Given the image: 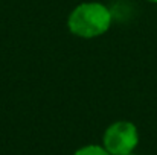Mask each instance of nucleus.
Here are the masks:
<instances>
[{
	"mask_svg": "<svg viewBox=\"0 0 157 155\" xmlns=\"http://www.w3.org/2000/svg\"><path fill=\"white\" fill-rule=\"evenodd\" d=\"M139 145V129L130 120H116L107 126L102 146L111 155L131 154Z\"/></svg>",
	"mask_w": 157,
	"mask_h": 155,
	"instance_id": "obj_2",
	"label": "nucleus"
},
{
	"mask_svg": "<svg viewBox=\"0 0 157 155\" xmlns=\"http://www.w3.org/2000/svg\"><path fill=\"white\" fill-rule=\"evenodd\" d=\"M124 155H136L134 152H131V154H124Z\"/></svg>",
	"mask_w": 157,
	"mask_h": 155,
	"instance_id": "obj_5",
	"label": "nucleus"
},
{
	"mask_svg": "<svg viewBox=\"0 0 157 155\" xmlns=\"http://www.w3.org/2000/svg\"><path fill=\"white\" fill-rule=\"evenodd\" d=\"M73 155H111L102 145H86L76 149Z\"/></svg>",
	"mask_w": 157,
	"mask_h": 155,
	"instance_id": "obj_3",
	"label": "nucleus"
},
{
	"mask_svg": "<svg viewBox=\"0 0 157 155\" xmlns=\"http://www.w3.org/2000/svg\"><path fill=\"white\" fill-rule=\"evenodd\" d=\"M148 3H154V5H157V0H147Z\"/></svg>",
	"mask_w": 157,
	"mask_h": 155,
	"instance_id": "obj_4",
	"label": "nucleus"
},
{
	"mask_svg": "<svg viewBox=\"0 0 157 155\" xmlns=\"http://www.w3.org/2000/svg\"><path fill=\"white\" fill-rule=\"evenodd\" d=\"M113 23L110 8L101 2H82L76 5L67 17V29L82 40H93L108 32Z\"/></svg>",
	"mask_w": 157,
	"mask_h": 155,
	"instance_id": "obj_1",
	"label": "nucleus"
}]
</instances>
